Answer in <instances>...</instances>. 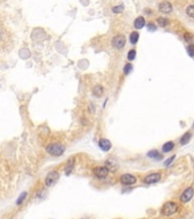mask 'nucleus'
<instances>
[{
    "instance_id": "nucleus-1",
    "label": "nucleus",
    "mask_w": 194,
    "mask_h": 219,
    "mask_svg": "<svg viewBox=\"0 0 194 219\" xmlns=\"http://www.w3.org/2000/svg\"><path fill=\"white\" fill-rule=\"evenodd\" d=\"M46 151H47V153H49L50 155H54V156H61L62 154L64 153L65 147H64L62 144H60V143H52V144L47 145Z\"/></svg>"
},
{
    "instance_id": "nucleus-2",
    "label": "nucleus",
    "mask_w": 194,
    "mask_h": 219,
    "mask_svg": "<svg viewBox=\"0 0 194 219\" xmlns=\"http://www.w3.org/2000/svg\"><path fill=\"white\" fill-rule=\"evenodd\" d=\"M177 211H178V205H177V203H175V202H167L166 204H163L162 209H161L162 214H163V216H167V217L175 214Z\"/></svg>"
},
{
    "instance_id": "nucleus-3",
    "label": "nucleus",
    "mask_w": 194,
    "mask_h": 219,
    "mask_svg": "<svg viewBox=\"0 0 194 219\" xmlns=\"http://www.w3.org/2000/svg\"><path fill=\"white\" fill-rule=\"evenodd\" d=\"M112 45L115 49H122L126 45V37L122 34H117L112 40Z\"/></svg>"
},
{
    "instance_id": "nucleus-4",
    "label": "nucleus",
    "mask_w": 194,
    "mask_h": 219,
    "mask_svg": "<svg viewBox=\"0 0 194 219\" xmlns=\"http://www.w3.org/2000/svg\"><path fill=\"white\" fill-rule=\"evenodd\" d=\"M120 182L122 185H126V186H130V185H134L135 183L137 182V179L135 176L130 175V173H124L120 177Z\"/></svg>"
},
{
    "instance_id": "nucleus-5",
    "label": "nucleus",
    "mask_w": 194,
    "mask_h": 219,
    "mask_svg": "<svg viewBox=\"0 0 194 219\" xmlns=\"http://www.w3.org/2000/svg\"><path fill=\"white\" fill-rule=\"evenodd\" d=\"M194 196V188L193 187H187L180 195V201L183 203H187L189 201L192 200V197Z\"/></svg>"
},
{
    "instance_id": "nucleus-6",
    "label": "nucleus",
    "mask_w": 194,
    "mask_h": 219,
    "mask_svg": "<svg viewBox=\"0 0 194 219\" xmlns=\"http://www.w3.org/2000/svg\"><path fill=\"white\" fill-rule=\"evenodd\" d=\"M161 179V173H153L147 175L146 177H144L143 182L145 184H155Z\"/></svg>"
},
{
    "instance_id": "nucleus-7",
    "label": "nucleus",
    "mask_w": 194,
    "mask_h": 219,
    "mask_svg": "<svg viewBox=\"0 0 194 219\" xmlns=\"http://www.w3.org/2000/svg\"><path fill=\"white\" fill-rule=\"evenodd\" d=\"M58 177H60V175H58L57 171H50V173L47 175L46 179H45L46 186H52V185H54V184L57 182Z\"/></svg>"
},
{
    "instance_id": "nucleus-8",
    "label": "nucleus",
    "mask_w": 194,
    "mask_h": 219,
    "mask_svg": "<svg viewBox=\"0 0 194 219\" xmlns=\"http://www.w3.org/2000/svg\"><path fill=\"white\" fill-rule=\"evenodd\" d=\"M93 173H94V175L96 176L97 178H105L107 175H109V169L106 168V167H96V168H94V170H93Z\"/></svg>"
},
{
    "instance_id": "nucleus-9",
    "label": "nucleus",
    "mask_w": 194,
    "mask_h": 219,
    "mask_svg": "<svg viewBox=\"0 0 194 219\" xmlns=\"http://www.w3.org/2000/svg\"><path fill=\"white\" fill-rule=\"evenodd\" d=\"M105 167L109 169V171H117L118 169V161L117 159L110 158L105 161Z\"/></svg>"
},
{
    "instance_id": "nucleus-10",
    "label": "nucleus",
    "mask_w": 194,
    "mask_h": 219,
    "mask_svg": "<svg viewBox=\"0 0 194 219\" xmlns=\"http://www.w3.org/2000/svg\"><path fill=\"white\" fill-rule=\"evenodd\" d=\"M159 10L161 13H165V14H169L172 10V6L169 1H162L160 5H159Z\"/></svg>"
},
{
    "instance_id": "nucleus-11",
    "label": "nucleus",
    "mask_w": 194,
    "mask_h": 219,
    "mask_svg": "<svg viewBox=\"0 0 194 219\" xmlns=\"http://www.w3.org/2000/svg\"><path fill=\"white\" fill-rule=\"evenodd\" d=\"M98 146H100V149H102V151L107 152V151L111 149L112 144H111V142H110L109 139H106V138H102V139H100V142H98Z\"/></svg>"
},
{
    "instance_id": "nucleus-12",
    "label": "nucleus",
    "mask_w": 194,
    "mask_h": 219,
    "mask_svg": "<svg viewBox=\"0 0 194 219\" xmlns=\"http://www.w3.org/2000/svg\"><path fill=\"white\" fill-rule=\"evenodd\" d=\"M145 24H146L145 19H144L143 16H139V17H137V19H135L134 26H135V29H137V30H141V29H143L145 26Z\"/></svg>"
},
{
    "instance_id": "nucleus-13",
    "label": "nucleus",
    "mask_w": 194,
    "mask_h": 219,
    "mask_svg": "<svg viewBox=\"0 0 194 219\" xmlns=\"http://www.w3.org/2000/svg\"><path fill=\"white\" fill-rule=\"evenodd\" d=\"M74 162H76L74 158H70L67 160V163H66V166H65V173H66L67 176L72 173V170L74 168Z\"/></svg>"
},
{
    "instance_id": "nucleus-14",
    "label": "nucleus",
    "mask_w": 194,
    "mask_h": 219,
    "mask_svg": "<svg viewBox=\"0 0 194 219\" xmlns=\"http://www.w3.org/2000/svg\"><path fill=\"white\" fill-rule=\"evenodd\" d=\"M103 94H104V88L100 84H97V86H95L94 88H93V95H94L95 97L97 98L102 97Z\"/></svg>"
},
{
    "instance_id": "nucleus-15",
    "label": "nucleus",
    "mask_w": 194,
    "mask_h": 219,
    "mask_svg": "<svg viewBox=\"0 0 194 219\" xmlns=\"http://www.w3.org/2000/svg\"><path fill=\"white\" fill-rule=\"evenodd\" d=\"M174 147H175V143L174 142H167L162 146V152L163 153H169V152H171L174 149Z\"/></svg>"
},
{
    "instance_id": "nucleus-16",
    "label": "nucleus",
    "mask_w": 194,
    "mask_h": 219,
    "mask_svg": "<svg viewBox=\"0 0 194 219\" xmlns=\"http://www.w3.org/2000/svg\"><path fill=\"white\" fill-rule=\"evenodd\" d=\"M191 137H192V134L189 132V131H187L185 135H183L182 136V138H180V140H179V143H180V145H186V144H189V142L191 140Z\"/></svg>"
},
{
    "instance_id": "nucleus-17",
    "label": "nucleus",
    "mask_w": 194,
    "mask_h": 219,
    "mask_svg": "<svg viewBox=\"0 0 194 219\" xmlns=\"http://www.w3.org/2000/svg\"><path fill=\"white\" fill-rule=\"evenodd\" d=\"M147 156L151 159H155V160H161L162 159V155L156 149H152L150 152H147Z\"/></svg>"
},
{
    "instance_id": "nucleus-18",
    "label": "nucleus",
    "mask_w": 194,
    "mask_h": 219,
    "mask_svg": "<svg viewBox=\"0 0 194 219\" xmlns=\"http://www.w3.org/2000/svg\"><path fill=\"white\" fill-rule=\"evenodd\" d=\"M138 39H139V34H138V32H131L130 33V36H129V41L131 42L133 45H136L138 42Z\"/></svg>"
},
{
    "instance_id": "nucleus-19",
    "label": "nucleus",
    "mask_w": 194,
    "mask_h": 219,
    "mask_svg": "<svg viewBox=\"0 0 194 219\" xmlns=\"http://www.w3.org/2000/svg\"><path fill=\"white\" fill-rule=\"evenodd\" d=\"M158 24L160 25V26H167L168 24H169V21H168V19H165V17H159L158 19Z\"/></svg>"
},
{
    "instance_id": "nucleus-20",
    "label": "nucleus",
    "mask_w": 194,
    "mask_h": 219,
    "mask_svg": "<svg viewBox=\"0 0 194 219\" xmlns=\"http://www.w3.org/2000/svg\"><path fill=\"white\" fill-rule=\"evenodd\" d=\"M131 70H133V64L128 63V64H126V66L123 67V73H124L126 75H128L130 72H131Z\"/></svg>"
},
{
    "instance_id": "nucleus-21",
    "label": "nucleus",
    "mask_w": 194,
    "mask_h": 219,
    "mask_svg": "<svg viewBox=\"0 0 194 219\" xmlns=\"http://www.w3.org/2000/svg\"><path fill=\"white\" fill-rule=\"evenodd\" d=\"M186 14L189 15V17H193L194 19V5H191L186 8Z\"/></svg>"
},
{
    "instance_id": "nucleus-22",
    "label": "nucleus",
    "mask_w": 194,
    "mask_h": 219,
    "mask_svg": "<svg viewBox=\"0 0 194 219\" xmlns=\"http://www.w3.org/2000/svg\"><path fill=\"white\" fill-rule=\"evenodd\" d=\"M128 60L129 61H134L135 58H136V50L135 49H131V50L128 51Z\"/></svg>"
},
{
    "instance_id": "nucleus-23",
    "label": "nucleus",
    "mask_w": 194,
    "mask_h": 219,
    "mask_svg": "<svg viewBox=\"0 0 194 219\" xmlns=\"http://www.w3.org/2000/svg\"><path fill=\"white\" fill-rule=\"evenodd\" d=\"M26 195H28V193H26V192H24V193H22V194L19 195V199H17V202H16V204H17V205L22 204V203H23V201L25 200V197H26Z\"/></svg>"
},
{
    "instance_id": "nucleus-24",
    "label": "nucleus",
    "mask_w": 194,
    "mask_h": 219,
    "mask_svg": "<svg viewBox=\"0 0 194 219\" xmlns=\"http://www.w3.org/2000/svg\"><path fill=\"white\" fill-rule=\"evenodd\" d=\"M187 54L191 57H194V45L193 43H189L187 46Z\"/></svg>"
},
{
    "instance_id": "nucleus-25",
    "label": "nucleus",
    "mask_w": 194,
    "mask_h": 219,
    "mask_svg": "<svg viewBox=\"0 0 194 219\" xmlns=\"http://www.w3.org/2000/svg\"><path fill=\"white\" fill-rule=\"evenodd\" d=\"M123 10V6L120 5V6H115V7H113L112 8V12H113L114 14H119V13H121Z\"/></svg>"
},
{
    "instance_id": "nucleus-26",
    "label": "nucleus",
    "mask_w": 194,
    "mask_h": 219,
    "mask_svg": "<svg viewBox=\"0 0 194 219\" xmlns=\"http://www.w3.org/2000/svg\"><path fill=\"white\" fill-rule=\"evenodd\" d=\"M184 40L187 42H192L194 40V37L192 34H189V33H185L184 34Z\"/></svg>"
},
{
    "instance_id": "nucleus-27",
    "label": "nucleus",
    "mask_w": 194,
    "mask_h": 219,
    "mask_svg": "<svg viewBox=\"0 0 194 219\" xmlns=\"http://www.w3.org/2000/svg\"><path fill=\"white\" fill-rule=\"evenodd\" d=\"M175 155H172V156H171V158H169V159H167L166 161H165V167H169V166H170L171 163H172V161H174V160H175Z\"/></svg>"
},
{
    "instance_id": "nucleus-28",
    "label": "nucleus",
    "mask_w": 194,
    "mask_h": 219,
    "mask_svg": "<svg viewBox=\"0 0 194 219\" xmlns=\"http://www.w3.org/2000/svg\"><path fill=\"white\" fill-rule=\"evenodd\" d=\"M147 29H148L150 31H152V32H153V31H155L156 30L155 24L154 23H147Z\"/></svg>"
},
{
    "instance_id": "nucleus-29",
    "label": "nucleus",
    "mask_w": 194,
    "mask_h": 219,
    "mask_svg": "<svg viewBox=\"0 0 194 219\" xmlns=\"http://www.w3.org/2000/svg\"><path fill=\"white\" fill-rule=\"evenodd\" d=\"M193 127H194V125H193Z\"/></svg>"
}]
</instances>
